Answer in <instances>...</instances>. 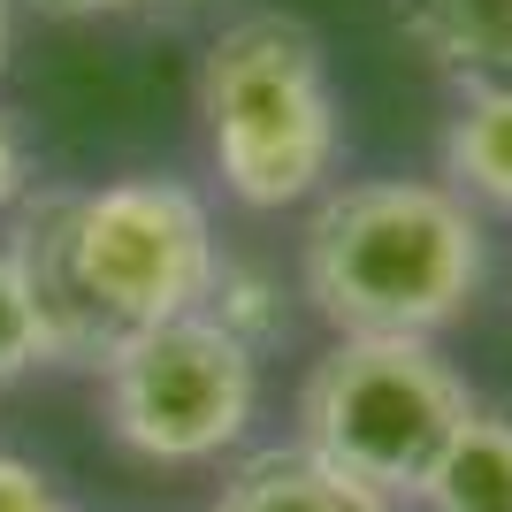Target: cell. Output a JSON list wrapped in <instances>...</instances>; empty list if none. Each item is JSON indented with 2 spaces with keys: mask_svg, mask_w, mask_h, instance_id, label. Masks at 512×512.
<instances>
[{
  "mask_svg": "<svg viewBox=\"0 0 512 512\" xmlns=\"http://www.w3.org/2000/svg\"><path fill=\"white\" fill-rule=\"evenodd\" d=\"M8 260L54 367H100V375L146 329L207 314V291L222 276L207 199L169 176H115L92 192L23 199Z\"/></svg>",
  "mask_w": 512,
  "mask_h": 512,
  "instance_id": "6da1fadb",
  "label": "cell"
},
{
  "mask_svg": "<svg viewBox=\"0 0 512 512\" xmlns=\"http://www.w3.org/2000/svg\"><path fill=\"white\" fill-rule=\"evenodd\" d=\"M490 276L482 214L421 176L321 192L299 237V283L337 337H436Z\"/></svg>",
  "mask_w": 512,
  "mask_h": 512,
  "instance_id": "7a4b0ae2",
  "label": "cell"
},
{
  "mask_svg": "<svg viewBox=\"0 0 512 512\" xmlns=\"http://www.w3.org/2000/svg\"><path fill=\"white\" fill-rule=\"evenodd\" d=\"M199 115L214 176L230 184L237 207H299L337 169V85L321 39L283 8L214 31L199 62Z\"/></svg>",
  "mask_w": 512,
  "mask_h": 512,
  "instance_id": "3957f363",
  "label": "cell"
},
{
  "mask_svg": "<svg viewBox=\"0 0 512 512\" xmlns=\"http://www.w3.org/2000/svg\"><path fill=\"white\" fill-rule=\"evenodd\" d=\"M474 421L436 337H337L299 390V451L375 497H421L444 444Z\"/></svg>",
  "mask_w": 512,
  "mask_h": 512,
  "instance_id": "277c9868",
  "label": "cell"
},
{
  "mask_svg": "<svg viewBox=\"0 0 512 512\" xmlns=\"http://www.w3.org/2000/svg\"><path fill=\"white\" fill-rule=\"evenodd\" d=\"M107 428L130 459L207 467L245 444L260 413V352L214 314H184L146 329L107 360Z\"/></svg>",
  "mask_w": 512,
  "mask_h": 512,
  "instance_id": "5b68a950",
  "label": "cell"
},
{
  "mask_svg": "<svg viewBox=\"0 0 512 512\" xmlns=\"http://www.w3.org/2000/svg\"><path fill=\"white\" fill-rule=\"evenodd\" d=\"M398 31L467 92L512 85V0H390Z\"/></svg>",
  "mask_w": 512,
  "mask_h": 512,
  "instance_id": "8992f818",
  "label": "cell"
},
{
  "mask_svg": "<svg viewBox=\"0 0 512 512\" xmlns=\"http://www.w3.org/2000/svg\"><path fill=\"white\" fill-rule=\"evenodd\" d=\"M207 512H398L390 497L360 490V482H344V474L314 467L306 451H260L245 467L222 482Z\"/></svg>",
  "mask_w": 512,
  "mask_h": 512,
  "instance_id": "52a82bcc",
  "label": "cell"
},
{
  "mask_svg": "<svg viewBox=\"0 0 512 512\" xmlns=\"http://www.w3.org/2000/svg\"><path fill=\"white\" fill-rule=\"evenodd\" d=\"M444 192L512 214V85H482L459 100L444 130Z\"/></svg>",
  "mask_w": 512,
  "mask_h": 512,
  "instance_id": "ba28073f",
  "label": "cell"
},
{
  "mask_svg": "<svg viewBox=\"0 0 512 512\" xmlns=\"http://www.w3.org/2000/svg\"><path fill=\"white\" fill-rule=\"evenodd\" d=\"M421 512H512V421L505 413H474L428 467Z\"/></svg>",
  "mask_w": 512,
  "mask_h": 512,
  "instance_id": "9c48e42d",
  "label": "cell"
},
{
  "mask_svg": "<svg viewBox=\"0 0 512 512\" xmlns=\"http://www.w3.org/2000/svg\"><path fill=\"white\" fill-rule=\"evenodd\" d=\"M39 367H54V352H46V329H39V314H31V299H23L16 260L0 245V390H16L23 375H39Z\"/></svg>",
  "mask_w": 512,
  "mask_h": 512,
  "instance_id": "30bf717a",
  "label": "cell"
},
{
  "mask_svg": "<svg viewBox=\"0 0 512 512\" xmlns=\"http://www.w3.org/2000/svg\"><path fill=\"white\" fill-rule=\"evenodd\" d=\"M207 314L222 321V329H237L253 352H260V337L283 329V306H276V291H268V276L230 268V260H222V276H214V291H207Z\"/></svg>",
  "mask_w": 512,
  "mask_h": 512,
  "instance_id": "8fae6325",
  "label": "cell"
},
{
  "mask_svg": "<svg viewBox=\"0 0 512 512\" xmlns=\"http://www.w3.org/2000/svg\"><path fill=\"white\" fill-rule=\"evenodd\" d=\"M0 512H77L54 482H46L31 459H16V451H0Z\"/></svg>",
  "mask_w": 512,
  "mask_h": 512,
  "instance_id": "7c38bea8",
  "label": "cell"
},
{
  "mask_svg": "<svg viewBox=\"0 0 512 512\" xmlns=\"http://www.w3.org/2000/svg\"><path fill=\"white\" fill-rule=\"evenodd\" d=\"M23 199H31V146L16 115H0V207H23Z\"/></svg>",
  "mask_w": 512,
  "mask_h": 512,
  "instance_id": "4fadbf2b",
  "label": "cell"
},
{
  "mask_svg": "<svg viewBox=\"0 0 512 512\" xmlns=\"http://www.w3.org/2000/svg\"><path fill=\"white\" fill-rule=\"evenodd\" d=\"M39 16H62V23H92V16H130V8H153V0H31Z\"/></svg>",
  "mask_w": 512,
  "mask_h": 512,
  "instance_id": "5bb4252c",
  "label": "cell"
},
{
  "mask_svg": "<svg viewBox=\"0 0 512 512\" xmlns=\"http://www.w3.org/2000/svg\"><path fill=\"white\" fill-rule=\"evenodd\" d=\"M8 46H16V0H0V69H8Z\"/></svg>",
  "mask_w": 512,
  "mask_h": 512,
  "instance_id": "9a60e30c",
  "label": "cell"
}]
</instances>
